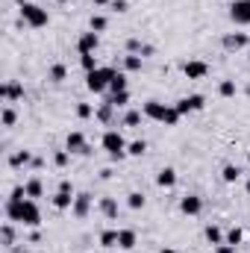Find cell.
Instances as JSON below:
<instances>
[{
    "label": "cell",
    "instance_id": "11",
    "mask_svg": "<svg viewBox=\"0 0 250 253\" xmlns=\"http://www.w3.org/2000/svg\"><path fill=\"white\" fill-rule=\"evenodd\" d=\"M0 97H3L6 103H15V100H21V97H24V85H21V83H15V80H9V83H3V85H0Z\"/></svg>",
    "mask_w": 250,
    "mask_h": 253
},
{
    "label": "cell",
    "instance_id": "44",
    "mask_svg": "<svg viewBox=\"0 0 250 253\" xmlns=\"http://www.w3.org/2000/svg\"><path fill=\"white\" fill-rule=\"evenodd\" d=\"M94 6H112V0H91Z\"/></svg>",
    "mask_w": 250,
    "mask_h": 253
},
{
    "label": "cell",
    "instance_id": "43",
    "mask_svg": "<svg viewBox=\"0 0 250 253\" xmlns=\"http://www.w3.org/2000/svg\"><path fill=\"white\" fill-rule=\"evenodd\" d=\"M112 9L115 12H126V0H112Z\"/></svg>",
    "mask_w": 250,
    "mask_h": 253
},
{
    "label": "cell",
    "instance_id": "10",
    "mask_svg": "<svg viewBox=\"0 0 250 253\" xmlns=\"http://www.w3.org/2000/svg\"><path fill=\"white\" fill-rule=\"evenodd\" d=\"M180 212L183 215H200L203 212V197H197V194H186V197H180Z\"/></svg>",
    "mask_w": 250,
    "mask_h": 253
},
{
    "label": "cell",
    "instance_id": "27",
    "mask_svg": "<svg viewBox=\"0 0 250 253\" xmlns=\"http://www.w3.org/2000/svg\"><path fill=\"white\" fill-rule=\"evenodd\" d=\"M65 77H68V68H65L62 62L50 65V71H47V80H50V83H62Z\"/></svg>",
    "mask_w": 250,
    "mask_h": 253
},
{
    "label": "cell",
    "instance_id": "46",
    "mask_svg": "<svg viewBox=\"0 0 250 253\" xmlns=\"http://www.w3.org/2000/svg\"><path fill=\"white\" fill-rule=\"evenodd\" d=\"M162 253H177V251H174V248H165V251H162Z\"/></svg>",
    "mask_w": 250,
    "mask_h": 253
},
{
    "label": "cell",
    "instance_id": "31",
    "mask_svg": "<svg viewBox=\"0 0 250 253\" xmlns=\"http://www.w3.org/2000/svg\"><path fill=\"white\" fill-rule=\"evenodd\" d=\"M100 245L103 248H118V230H103L100 233Z\"/></svg>",
    "mask_w": 250,
    "mask_h": 253
},
{
    "label": "cell",
    "instance_id": "18",
    "mask_svg": "<svg viewBox=\"0 0 250 253\" xmlns=\"http://www.w3.org/2000/svg\"><path fill=\"white\" fill-rule=\"evenodd\" d=\"M100 212H103L109 221H118V200H115V197H100Z\"/></svg>",
    "mask_w": 250,
    "mask_h": 253
},
{
    "label": "cell",
    "instance_id": "9",
    "mask_svg": "<svg viewBox=\"0 0 250 253\" xmlns=\"http://www.w3.org/2000/svg\"><path fill=\"white\" fill-rule=\"evenodd\" d=\"M183 74L188 80H203V77H209V65L200 59H188V62H183Z\"/></svg>",
    "mask_w": 250,
    "mask_h": 253
},
{
    "label": "cell",
    "instance_id": "4",
    "mask_svg": "<svg viewBox=\"0 0 250 253\" xmlns=\"http://www.w3.org/2000/svg\"><path fill=\"white\" fill-rule=\"evenodd\" d=\"M18 224L33 227V230L42 224V209H39V203H36V200H30V197L24 200V206H21V221H18Z\"/></svg>",
    "mask_w": 250,
    "mask_h": 253
},
{
    "label": "cell",
    "instance_id": "42",
    "mask_svg": "<svg viewBox=\"0 0 250 253\" xmlns=\"http://www.w3.org/2000/svg\"><path fill=\"white\" fill-rule=\"evenodd\" d=\"M59 191H65V194H74V186H71V180H62V183H59Z\"/></svg>",
    "mask_w": 250,
    "mask_h": 253
},
{
    "label": "cell",
    "instance_id": "21",
    "mask_svg": "<svg viewBox=\"0 0 250 253\" xmlns=\"http://www.w3.org/2000/svg\"><path fill=\"white\" fill-rule=\"evenodd\" d=\"M24 189H27V197H30V200H39V197L44 194V183H42L39 177H33V180L24 183Z\"/></svg>",
    "mask_w": 250,
    "mask_h": 253
},
{
    "label": "cell",
    "instance_id": "8",
    "mask_svg": "<svg viewBox=\"0 0 250 253\" xmlns=\"http://www.w3.org/2000/svg\"><path fill=\"white\" fill-rule=\"evenodd\" d=\"M174 106H177V112H180V115H188V112H200V109L206 106V97H203V94H188V97H183V100H177Z\"/></svg>",
    "mask_w": 250,
    "mask_h": 253
},
{
    "label": "cell",
    "instance_id": "14",
    "mask_svg": "<svg viewBox=\"0 0 250 253\" xmlns=\"http://www.w3.org/2000/svg\"><path fill=\"white\" fill-rule=\"evenodd\" d=\"M97 44H100L97 33H91V30H88V33H83V36H80L77 50H80V56H83V53H94V50H97Z\"/></svg>",
    "mask_w": 250,
    "mask_h": 253
},
{
    "label": "cell",
    "instance_id": "33",
    "mask_svg": "<svg viewBox=\"0 0 250 253\" xmlns=\"http://www.w3.org/2000/svg\"><path fill=\"white\" fill-rule=\"evenodd\" d=\"M80 65H83V71H85V74H91V71H97V68H100L97 59H94V53H83V56H80Z\"/></svg>",
    "mask_w": 250,
    "mask_h": 253
},
{
    "label": "cell",
    "instance_id": "37",
    "mask_svg": "<svg viewBox=\"0 0 250 253\" xmlns=\"http://www.w3.org/2000/svg\"><path fill=\"white\" fill-rule=\"evenodd\" d=\"M141 115H144V112L129 109V112H124V121H121V124H124V126H138V124H141Z\"/></svg>",
    "mask_w": 250,
    "mask_h": 253
},
{
    "label": "cell",
    "instance_id": "3",
    "mask_svg": "<svg viewBox=\"0 0 250 253\" xmlns=\"http://www.w3.org/2000/svg\"><path fill=\"white\" fill-rule=\"evenodd\" d=\"M115 74H118L115 68H97V71L85 74V88H88V91H94V94H103V91L109 88V83H112V77H115Z\"/></svg>",
    "mask_w": 250,
    "mask_h": 253
},
{
    "label": "cell",
    "instance_id": "6",
    "mask_svg": "<svg viewBox=\"0 0 250 253\" xmlns=\"http://www.w3.org/2000/svg\"><path fill=\"white\" fill-rule=\"evenodd\" d=\"M65 150H68V153H80V156L91 153V147H88V141H85V135H83L80 129L68 132V138H65Z\"/></svg>",
    "mask_w": 250,
    "mask_h": 253
},
{
    "label": "cell",
    "instance_id": "25",
    "mask_svg": "<svg viewBox=\"0 0 250 253\" xmlns=\"http://www.w3.org/2000/svg\"><path fill=\"white\" fill-rule=\"evenodd\" d=\"M236 91H239L236 80H221V83H218V94H221V97H236Z\"/></svg>",
    "mask_w": 250,
    "mask_h": 253
},
{
    "label": "cell",
    "instance_id": "28",
    "mask_svg": "<svg viewBox=\"0 0 250 253\" xmlns=\"http://www.w3.org/2000/svg\"><path fill=\"white\" fill-rule=\"evenodd\" d=\"M15 121H18V112H15V106H3V112H0V124L3 126H15Z\"/></svg>",
    "mask_w": 250,
    "mask_h": 253
},
{
    "label": "cell",
    "instance_id": "20",
    "mask_svg": "<svg viewBox=\"0 0 250 253\" xmlns=\"http://www.w3.org/2000/svg\"><path fill=\"white\" fill-rule=\"evenodd\" d=\"M94 118H97L100 124H112V118H115V106H112L109 100H103V103H100V109L94 112Z\"/></svg>",
    "mask_w": 250,
    "mask_h": 253
},
{
    "label": "cell",
    "instance_id": "24",
    "mask_svg": "<svg viewBox=\"0 0 250 253\" xmlns=\"http://www.w3.org/2000/svg\"><path fill=\"white\" fill-rule=\"evenodd\" d=\"M0 242H3V248H12L15 245V227H12V221H6L0 227Z\"/></svg>",
    "mask_w": 250,
    "mask_h": 253
},
{
    "label": "cell",
    "instance_id": "39",
    "mask_svg": "<svg viewBox=\"0 0 250 253\" xmlns=\"http://www.w3.org/2000/svg\"><path fill=\"white\" fill-rule=\"evenodd\" d=\"M91 115H94V106H91V103H77V118L85 121V118H91Z\"/></svg>",
    "mask_w": 250,
    "mask_h": 253
},
{
    "label": "cell",
    "instance_id": "2",
    "mask_svg": "<svg viewBox=\"0 0 250 253\" xmlns=\"http://www.w3.org/2000/svg\"><path fill=\"white\" fill-rule=\"evenodd\" d=\"M100 144H103V150L109 153V159H115V162L126 156V141H124V135H121L118 129H106L103 138H100Z\"/></svg>",
    "mask_w": 250,
    "mask_h": 253
},
{
    "label": "cell",
    "instance_id": "17",
    "mask_svg": "<svg viewBox=\"0 0 250 253\" xmlns=\"http://www.w3.org/2000/svg\"><path fill=\"white\" fill-rule=\"evenodd\" d=\"M33 159H36V156H33L30 150H15V153L9 156V165H12V168H24V165H33Z\"/></svg>",
    "mask_w": 250,
    "mask_h": 253
},
{
    "label": "cell",
    "instance_id": "19",
    "mask_svg": "<svg viewBox=\"0 0 250 253\" xmlns=\"http://www.w3.org/2000/svg\"><path fill=\"white\" fill-rule=\"evenodd\" d=\"M203 236H206V242L212 245V248H218V245H224L227 242V236L221 233V227H215V224H209L206 230H203Z\"/></svg>",
    "mask_w": 250,
    "mask_h": 253
},
{
    "label": "cell",
    "instance_id": "1",
    "mask_svg": "<svg viewBox=\"0 0 250 253\" xmlns=\"http://www.w3.org/2000/svg\"><path fill=\"white\" fill-rule=\"evenodd\" d=\"M21 18H24V24L33 27V30H42V27H47V21H50L47 9H42L39 3H24V0H21Z\"/></svg>",
    "mask_w": 250,
    "mask_h": 253
},
{
    "label": "cell",
    "instance_id": "15",
    "mask_svg": "<svg viewBox=\"0 0 250 253\" xmlns=\"http://www.w3.org/2000/svg\"><path fill=\"white\" fill-rule=\"evenodd\" d=\"M156 186H159V189H174V186H177V171H174V168H162V171L156 174Z\"/></svg>",
    "mask_w": 250,
    "mask_h": 253
},
{
    "label": "cell",
    "instance_id": "22",
    "mask_svg": "<svg viewBox=\"0 0 250 253\" xmlns=\"http://www.w3.org/2000/svg\"><path fill=\"white\" fill-rule=\"evenodd\" d=\"M74 197L77 194H65V191H56L50 200H53V209H59V212H65V209H71L74 206Z\"/></svg>",
    "mask_w": 250,
    "mask_h": 253
},
{
    "label": "cell",
    "instance_id": "41",
    "mask_svg": "<svg viewBox=\"0 0 250 253\" xmlns=\"http://www.w3.org/2000/svg\"><path fill=\"white\" fill-rule=\"evenodd\" d=\"M215 253H236V248H233V245H227V242H224V245H218V248H215Z\"/></svg>",
    "mask_w": 250,
    "mask_h": 253
},
{
    "label": "cell",
    "instance_id": "35",
    "mask_svg": "<svg viewBox=\"0 0 250 253\" xmlns=\"http://www.w3.org/2000/svg\"><path fill=\"white\" fill-rule=\"evenodd\" d=\"M91 33H103L106 27H109V21H106V15H91Z\"/></svg>",
    "mask_w": 250,
    "mask_h": 253
},
{
    "label": "cell",
    "instance_id": "45",
    "mask_svg": "<svg viewBox=\"0 0 250 253\" xmlns=\"http://www.w3.org/2000/svg\"><path fill=\"white\" fill-rule=\"evenodd\" d=\"M245 191H248V197H250V180H248V183H245Z\"/></svg>",
    "mask_w": 250,
    "mask_h": 253
},
{
    "label": "cell",
    "instance_id": "38",
    "mask_svg": "<svg viewBox=\"0 0 250 253\" xmlns=\"http://www.w3.org/2000/svg\"><path fill=\"white\" fill-rule=\"evenodd\" d=\"M68 162H71V153H68V150H56V153H53V165H56V168H68Z\"/></svg>",
    "mask_w": 250,
    "mask_h": 253
},
{
    "label": "cell",
    "instance_id": "26",
    "mask_svg": "<svg viewBox=\"0 0 250 253\" xmlns=\"http://www.w3.org/2000/svg\"><path fill=\"white\" fill-rule=\"evenodd\" d=\"M239 177H242V168L239 165H224V171H221V180L224 183H239Z\"/></svg>",
    "mask_w": 250,
    "mask_h": 253
},
{
    "label": "cell",
    "instance_id": "40",
    "mask_svg": "<svg viewBox=\"0 0 250 253\" xmlns=\"http://www.w3.org/2000/svg\"><path fill=\"white\" fill-rule=\"evenodd\" d=\"M126 50H129V53H138V56H141V50H144V44H141L138 39H129V42H126Z\"/></svg>",
    "mask_w": 250,
    "mask_h": 253
},
{
    "label": "cell",
    "instance_id": "7",
    "mask_svg": "<svg viewBox=\"0 0 250 253\" xmlns=\"http://www.w3.org/2000/svg\"><path fill=\"white\" fill-rule=\"evenodd\" d=\"M168 103H159V100H147L144 106H141V112H144V118H150V121H159V124H165V118H168Z\"/></svg>",
    "mask_w": 250,
    "mask_h": 253
},
{
    "label": "cell",
    "instance_id": "13",
    "mask_svg": "<svg viewBox=\"0 0 250 253\" xmlns=\"http://www.w3.org/2000/svg\"><path fill=\"white\" fill-rule=\"evenodd\" d=\"M221 44H224L227 50H245L250 44V39H248V33H227Z\"/></svg>",
    "mask_w": 250,
    "mask_h": 253
},
{
    "label": "cell",
    "instance_id": "30",
    "mask_svg": "<svg viewBox=\"0 0 250 253\" xmlns=\"http://www.w3.org/2000/svg\"><path fill=\"white\" fill-rule=\"evenodd\" d=\"M144 203H147V197H144L141 191H132V194H126V206H129V209H144Z\"/></svg>",
    "mask_w": 250,
    "mask_h": 253
},
{
    "label": "cell",
    "instance_id": "5",
    "mask_svg": "<svg viewBox=\"0 0 250 253\" xmlns=\"http://www.w3.org/2000/svg\"><path fill=\"white\" fill-rule=\"evenodd\" d=\"M230 21L239 27H250V0H233L230 3Z\"/></svg>",
    "mask_w": 250,
    "mask_h": 253
},
{
    "label": "cell",
    "instance_id": "12",
    "mask_svg": "<svg viewBox=\"0 0 250 253\" xmlns=\"http://www.w3.org/2000/svg\"><path fill=\"white\" fill-rule=\"evenodd\" d=\"M71 212H74V218H85V215L91 212V194H88V191H80V194L74 197Z\"/></svg>",
    "mask_w": 250,
    "mask_h": 253
},
{
    "label": "cell",
    "instance_id": "47",
    "mask_svg": "<svg viewBox=\"0 0 250 253\" xmlns=\"http://www.w3.org/2000/svg\"><path fill=\"white\" fill-rule=\"evenodd\" d=\"M248 162H250V150H248Z\"/></svg>",
    "mask_w": 250,
    "mask_h": 253
},
{
    "label": "cell",
    "instance_id": "34",
    "mask_svg": "<svg viewBox=\"0 0 250 253\" xmlns=\"http://www.w3.org/2000/svg\"><path fill=\"white\" fill-rule=\"evenodd\" d=\"M106 100H109V103H112L115 109H121V106H126V103H129V91H118V94H109Z\"/></svg>",
    "mask_w": 250,
    "mask_h": 253
},
{
    "label": "cell",
    "instance_id": "16",
    "mask_svg": "<svg viewBox=\"0 0 250 253\" xmlns=\"http://www.w3.org/2000/svg\"><path fill=\"white\" fill-rule=\"evenodd\" d=\"M135 242H138L135 230H129V227L118 230V248H121V251H132V248H135Z\"/></svg>",
    "mask_w": 250,
    "mask_h": 253
},
{
    "label": "cell",
    "instance_id": "29",
    "mask_svg": "<svg viewBox=\"0 0 250 253\" xmlns=\"http://www.w3.org/2000/svg\"><path fill=\"white\" fill-rule=\"evenodd\" d=\"M144 150H147V141L144 138H135V141L126 144V156H144Z\"/></svg>",
    "mask_w": 250,
    "mask_h": 253
},
{
    "label": "cell",
    "instance_id": "32",
    "mask_svg": "<svg viewBox=\"0 0 250 253\" xmlns=\"http://www.w3.org/2000/svg\"><path fill=\"white\" fill-rule=\"evenodd\" d=\"M109 91H112V94L126 91V74H121V71H118V74L112 77V83H109Z\"/></svg>",
    "mask_w": 250,
    "mask_h": 253
},
{
    "label": "cell",
    "instance_id": "23",
    "mask_svg": "<svg viewBox=\"0 0 250 253\" xmlns=\"http://www.w3.org/2000/svg\"><path fill=\"white\" fill-rule=\"evenodd\" d=\"M141 68H144V56H138V53H126L124 56V71L135 74V71H141Z\"/></svg>",
    "mask_w": 250,
    "mask_h": 253
},
{
    "label": "cell",
    "instance_id": "36",
    "mask_svg": "<svg viewBox=\"0 0 250 253\" xmlns=\"http://www.w3.org/2000/svg\"><path fill=\"white\" fill-rule=\"evenodd\" d=\"M242 239H245V233H242V227H233V230H227V245H233V248H239V245H242Z\"/></svg>",
    "mask_w": 250,
    "mask_h": 253
}]
</instances>
